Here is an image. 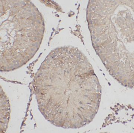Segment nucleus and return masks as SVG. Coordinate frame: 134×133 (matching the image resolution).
Instances as JSON below:
<instances>
[{
  "mask_svg": "<svg viewBox=\"0 0 134 133\" xmlns=\"http://www.w3.org/2000/svg\"><path fill=\"white\" fill-rule=\"evenodd\" d=\"M39 76L35 95L48 122L59 128L76 129L93 121L100 107L101 87L82 54L71 49L54 51Z\"/></svg>",
  "mask_w": 134,
  "mask_h": 133,
  "instance_id": "nucleus-1",
  "label": "nucleus"
},
{
  "mask_svg": "<svg viewBox=\"0 0 134 133\" xmlns=\"http://www.w3.org/2000/svg\"><path fill=\"white\" fill-rule=\"evenodd\" d=\"M1 110H3L2 112H1V114H3L2 115H1V117L2 116L3 117L1 119V121L2 120V121L1 122V124L3 123L2 125L3 127L1 129V130L2 128L3 131H4V129H5V128H6V126L8 125V123H9L10 109L9 100L6 97V96L4 94L2 95L1 93ZM2 125H1V126Z\"/></svg>",
  "mask_w": 134,
  "mask_h": 133,
  "instance_id": "nucleus-2",
  "label": "nucleus"
}]
</instances>
